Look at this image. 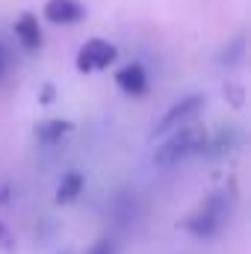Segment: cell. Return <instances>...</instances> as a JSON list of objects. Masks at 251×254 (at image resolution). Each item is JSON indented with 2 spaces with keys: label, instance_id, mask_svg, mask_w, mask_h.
<instances>
[{
  "label": "cell",
  "instance_id": "6da1fadb",
  "mask_svg": "<svg viewBox=\"0 0 251 254\" xmlns=\"http://www.w3.org/2000/svg\"><path fill=\"white\" fill-rule=\"evenodd\" d=\"M166 136L169 139L154 151V166H160V169H172V166L184 163L195 154H204V145H207V130L204 127L181 125L175 130H169Z\"/></svg>",
  "mask_w": 251,
  "mask_h": 254
},
{
  "label": "cell",
  "instance_id": "7a4b0ae2",
  "mask_svg": "<svg viewBox=\"0 0 251 254\" xmlns=\"http://www.w3.org/2000/svg\"><path fill=\"white\" fill-rule=\"evenodd\" d=\"M228 216H231V195L216 192L198 207V213H192L184 222V228L198 240H213L222 231V225L228 222Z\"/></svg>",
  "mask_w": 251,
  "mask_h": 254
},
{
  "label": "cell",
  "instance_id": "3957f363",
  "mask_svg": "<svg viewBox=\"0 0 251 254\" xmlns=\"http://www.w3.org/2000/svg\"><path fill=\"white\" fill-rule=\"evenodd\" d=\"M119 60V48L104 42V39H89L80 51H77V71L80 74H92V71H104Z\"/></svg>",
  "mask_w": 251,
  "mask_h": 254
},
{
  "label": "cell",
  "instance_id": "277c9868",
  "mask_svg": "<svg viewBox=\"0 0 251 254\" xmlns=\"http://www.w3.org/2000/svg\"><path fill=\"white\" fill-rule=\"evenodd\" d=\"M204 95H187V98H181L178 104H172L169 110H166V116L157 122V127H154V136H166L169 130H175V127L181 125H189L201 110H204Z\"/></svg>",
  "mask_w": 251,
  "mask_h": 254
},
{
  "label": "cell",
  "instance_id": "5b68a950",
  "mask_svg": "<svg viewBox=\"0 0 251 254\" xmlns=\"http://www.w3.org/2000/svg\"><path fill=\"white\" fill-rule=\"evenodd\" d=\"M42 15L51 21V24H80L83 18H86V6L80 3V0H48L45 3V9H42Z\"/></svg>",
  "mask_w": 251,
  "mask_h": 254
},
{
  "label": "cell",
  "instance_id": "8992f818",
  "mask_svg": "<svg viewBox=\"0 0 251 254\" xmlns=\"http://www.w3.org/2000/svg\"><path fill=\"white\" fill-rule=\"evenodd\" d=\"M116 86L130 98H142L148 92V71L142 68V63L125 65V68L116 71Z\"/></svg>",
  "mask_w": 251,
  "mask_h": 254
},
{
  "label": "cell",
  "instance_id": "52a82bcc",
  "mask_svg": "<svg viewBox=\"0 0 251 254\" xmlns=\"http://www.w3.org/2000/svg\"><path fill=\"white\" fill-rule=\"evenodd\" d=\"M240 145H243V130L234 127V125H228V127H222L213 139L207 136L204 154H210V157H228V154L240 151Z\"/></svg>",
  "mask_w": 251,
  "mask_h": 254
},
{
  "label": "cell",
  "instance_id": "ba28073f",
  "mask_svg": "<svg viewBox=\"0 0 251 254\" xmlns=\"http://www.w3.org/2000/svg\"><path fill=\"white\" fill-rule=\"evenodd\" d=\"M15 39L21 42V48L24 51H39L42 48V30H39V18L33 15V12H24V15H18V21H15Z\"/></svg>",
  "mask_w": 251,
  "mask_h": 254
},
{
  "label": "cell",
  "instance_id": "9c48e42d",
  "mask_svg": "<svg viewBox=\"0 0 251 254\" xmlns=\"http://www.w3.org/2000/svg\"><path fill=\"white\" fill-rule=\"evenodd\" d=\"M71 130H74V125L65 122V119H48V122L36 125V139H39L42 145H54V142L65 139Z\"/></svg>",
  "mask_w": 251,
  "mask_h": 254
},
{
  "label": "cell",
  "instance_id": "30bf717a",
  "mask_svg": "<svg viewBox=\"0 0 251 254\" xmlns=\"http://www.w3.org/2000/svg\"><path fill=\"white\" fill-rule=\"evenodd\" d=\"M86 187V178L80 172H65L60 187H57V201L60 204H71L74 198H80V192Z\"/></svg>",
  "mask_w": 251,
  "mask_h": 254
},
{
  "label": "cell",
  "instance_id": "8fae6325",
  "mask_svg": "<svg viewBox=\"0 0 251 254\" xmlns=\"http://www.w3.org/2000/svg\"><path fill=\"white\" fill-rule=\"evenodd\" d=\"M243 57H246V33H237L225 48H222V54H219V63L228 65V68H234V65L243 63Z\"/></svg>",
  "mask_w": 251,
  "mask_h": 254
},
{
  "label": "cell",
  "instance_id": "7c38bea8",
  "mask_svg": "<svg viewBox=\"0 0 251 254\" xmlns=\"http://www.w3.org/2000/svg\"><path fill=\"white\" fill-rule=\"evenodd\" d=\"M89 254H116V246L110 243V240H98L95 246H92V252Z\"/></svg>",
  "mask_w": 251,
  "mask_h": 254
},
{
  "label": "cell",
  "instance_id": "4fadbf2b",
  "mask_svg": "<svg viewBox=\"0 0 251 254\" xmlns=\"http://www.w3.org/2000/svg\"><path fill=\"white\" fill-rule=\"evenodd\" d=\"M39 101H42V104H51V101H54V86H51V83H48V86L42 89V95H39Z\"/></svg>",
  "mask_w": 251,
  "mask_h": 254
},
{
  "label": "cell",
  "instance_id": "5bb4252c",
  "mask_svg": "<svg viewBox=\"0 0 251 254\" xmlns=\"http://www.w3.org/2000/svg\"><path fill=\"white\" fill-rule=\"evenodd\" d=\"M3 71H6V45L0 42V77H3Z\"/></svg>",
  "mask_w": 251,
  "mask_h": 254
}]
</instances>
